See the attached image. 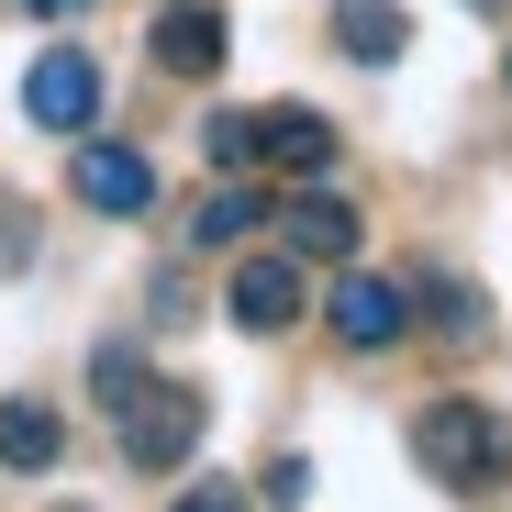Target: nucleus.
<instances>
[{"instance_id":"nucleus-1","label":"nucleus","mask_w":512,"mask_h":512,"mask_svg":"<svg viewBox=\"0 0 512 512\" xmlns=\"http://www.w3.org/2000/svg\"><path fill=\"white\" fill-rule=\"evenodd\" d=\"M412 457L435 468L446 490H490V479L512 468V435H501L479 401H423V412H412Z\"/></svg>"},{"instance_id":"nucleus-2","label":"nucleus","mask_w":512,"mask_h":512,"mask_svg":"<svg viewBox=\"0 0 512 512\" xmlns=\"http://www.w3.org/2000/svg\"><path fill=\"white\" fill-rule=\"evenodd\" d=\"M112 423H123V457H134L145 479H167V468H190V446H201L212 401H201V390H179V379H145Z\"/></svg>"},{"instance_id":"nucleus-3","label":"nucleus","mask_w":512,"mask_h":512,"mask_svg":"<svg viewBox=\"0 0 512 512\" xmlns=\"http://www.w3.org/2000/svg\"><path fill=\"white\" fill-rule=\"evenodd\" d=\"M323 323H334V346H346V357H379V346H401V334H412V290L368 279L357 256H346V279L323 290Z\"/></svg>"},{"instance_id":"nucleus-4","label":"nucleus","mask_w":512,"mask_h":512,"mask_svg":"<svg viewBox=\"0 0 512 512\" xmlns=\"http://www.w3.org/2000/svg\"><path fill=\"white\" fill-rule=\"evenodd\" d=\"M23 112H34L45 134H90V123H101V56H90V45H45L34 78H23Z\"/></svg>"},{"instance_id":"nucleus-5","label":"nucleus","mask_w":512,"mask_h":512,"mask_svg":"<svg viewBox=\"0 0 512 512\" xmlns=\"http://www.w3.org/2000/svg\"><path fill=\"white\" fill-rule=\"evenodd\" d=\"M223 312H234L245 334H290V323L312 312L301 256H290V245H279V256H245V268H234V290H223Z\"/></svg>"},{"instance_id":"nucleus-6","label":"nucleus","mask_w":512,"mask_h":512,"mask_svg":"<svg viewBox=\"0 0 512 512\" xmlns=\"http://www.w3.org/2000/svg\"><path fill=\"white\" fill-rule=\"evenodd\" d=\"M67 190L90 201V212H112V223H134V212H156V167H145L134 145H78Z\"/></svg>"},{"instance_id":"nucleus-7","label":"nucleus","mask_w":512,"mask_h":512,"mask_svg":"<svg viewBox=\"0 0 512 512\" xmlns=\"http://www.w3.org/2000/svg\"><path fill=\"white\" fill-rule=\"evenodd\" d=\"M223 45H234V23L212 0H167L156 12V67L167 78H223Z\"/></svg>"},{"instance_id":"nucleus-8","label":"nucleus","mask_w":512,"mask_h":512,"mask_svg":"<svg viewBox=\"0 0 512 512\" xmlns=\"http://www.w3.org/2000/svg\"><path fill=\"white\" fill-rule=\"evenodd\" d=\"M279 245L301 256V268H346L357 256V201H334V190H301L279 212Z\"/></svg>"},{"instance_id":"nucleus-9","label":"nucleus","mask_w":512,"mask_h":512,"mask_svg":"<svg viewBox=\"0 0 512 512\" xmlns=\"http://www.w3.org/2000/svg\"><path fill=\"white\" fill-rule=\"evenodd\" d=\"M256 156L290 167V179H323V167H334V123L301 112V101H279V112H256Z\"/></svg>"},{"instance_id":"nucleus-10","label":"nucleus","mask_w":512,"mask_h":512,"mask_svg":"<svg viewBox=\"0 0 512 512\" xmlns=\"http://www.w3.org/2000/svg\"><path fill=\"white\" fill-rule=\"evenodd\" d=\"M67 457V423L45 412V401H0V468H12V479H45Z\"/></svg>"},{"instance_id":"nucleus-11","label":"nucleus","mask_w":512,"mask_h":512,"mask_svg":"<svg viewBox=\"0 0 512 512\" xmlns=\"http://www.w3.org/2000/svg\"><path fill=\"white\" fill-rule=\"evenodd\" d=\"M334 45H346L357 67H390L412 45V12H401V0H334Z\"/></svg>"},{"instance_id":"nucleus-12","label":"nucleus","mask_w":512,"mask_h":512,"mask_svg":"<svg viewBox=\"0 0 512 512\" xmlns=\"http://www.w3.org/2000/svg\"><path fill=\"white\" fill-rule=\"evenodd\" d=\"M256 212H268V201H256L245 179H223V190L190 212V245H245V234H256Z\"/></svg>"},{"instance_id":"nucleus-13","label":"nucleus","mask_w":512,"mask_h":512,"mask_svg":"<svg viewBox=\"0 0 512 512\" xmlns=\"http://www.w3.org/2000/svg\"><path fill=\"white\" fill-rule=\"evenodd\" d=\"M412 323H435L446 346H479V334H490V312H479V290H457V279H435V290H423V301H412Z\"/></svg>"},{"instance_id":"nucleus-14","label":"nucleus","mask_w":512,"mask_h":512,"mask_svg":"<svg viewBox=\"0 0 512 512\" xmlns=\"http://www.w3.org/2000/svg\"><path fill=\"white\" fill-rule=\"evenodd\" d=\"M201 145H212V167H256V112H212Z\"/></svg>"},{"instance_id":"nucleus-15","label":"nucleus","mask_w":512,"mask_h":512,"mask_svg":"<svg viewBox=\"0 0 512 512\" xmlns=\"http://www.w3.org/2000/svg\"><path fill=\"white\" fill-rule=\"evenodd\" d=\"M90 379H101V412H123V401L145 390V357H134V346H101V357H90Z\"/></svg>"},{"instance_id":"nucleus-16","label":"nucleus","mask_w":512,"mask_h":512,"mask_svg":"<svg viewBox=\"0 0 512 512\" xmlns=\"http://www.w3.org/2000/svg\"><path fill=\"white\" fill-rule=\"evenodd\" d=\"M23 12H90V0H23Z\"/></svg>"},{"instance_id":"nucleus-17","label":"nucleus","mask_w":512,"mask_h":512,"mask_svg":"<svg viewBox=\"0 0 512 512\" xmlns=\"http://www.w3.org/2000/svg\"><path fill=\"white\" fill-rule=\"evenodd\" d=\"M479 12H501V0H479Z\"/></svg>"}]
</instances>
